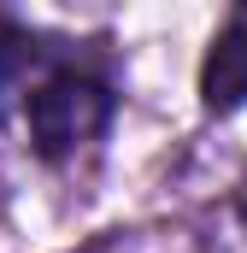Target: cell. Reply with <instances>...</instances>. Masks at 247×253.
Segmentation results:
<instances>
[{"instance_id":"1","label":"cell","mask_w":247,"mask_h":253,"mask_svg":"<svg viewBox=\"0 0 247 253\" xmlns=\"http://www.w3.org/2000/svg\"><path fill=\"white\" fill-rule=\"evenodd\" d=\"M200 106L212 118H230L247 106V6H236L218 24L212 47L200 59Z\"/></svg>"}]
</instances>
